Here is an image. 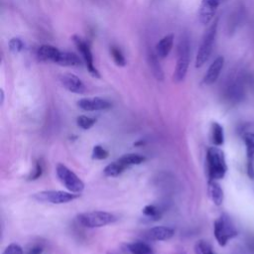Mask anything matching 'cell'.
<instances>
[{"label": "cell", "instance_id": "obj_20", "mask_svg": "<svg viewBox=\"0 0 254 254\" xmlns=\"http://www.w3.org/2000/svg\"><path fill=\"white\" fill-rule=\"evenodd\" d=\"M56 64L64 67H77L81 65V61L75 54L70 52H61Z\"/></svg>", "mask_w": 254, "mask_h": 254}, {"label": "cell", "instance_id": "obj_25", "mask_svg": "<svg viewBox=\"0 0 254 254\" xmlns=\"http://www.w3.org/2000/svg\"><path fill=\"white\" fill-rule=\"evenodd\" d=\"M143 215L150 220H158L162 217V211L155 205H148L142 210Z\"/></svg>", "mask_w": 254, "mask_h": 254}, {"label": "cell", "instance_id": "obj_33", "mask_svg": "<svg viewBox=\"0 0 254 254\" xmlns=\"http://www.w3.org/2000/svg\"><path fill=\"white\" fill-rule=\"evenodd\" d=\"M44 251V248L42 245L36 244L33 245L29 250H28V254H42Z\"/></svg>", "mask_w": 254, "mask_h": 254}, {"label": "cell", "instance_id": "obj_1", "mask_svg": "<svg viewBox=\"0 0 254 254\" xmlns=\"http://www.w3.org/2000/svg\"><path fill=\"white\" fill-rule=\"evenodd\" d=\"M207 167L210 180L218 181L224 178L227 172V166L224 153L218 146L210 147L208 149Z\"/></svg>", "mask_w": 254, "mask_h": 254}, {"label": "cell", "instance_id": "obj_14", "mask_svg": "<svg viewBox=\"0 0 254 254\" xmlns=\"http://www.w3.org/2000/svg\"><path fill=\"white\" fill-rule=\"evenodd\" d=\"M223 64H224V58L222 56H218L213 62V64L210 66V68L203 79V82L205 84H208V86L209 84H213L214 82H216L220 74L222 68H223Z\"/></svg>", "mask_w": 254, "mask_h": 254}, {"label": "cell", "instance_id": "obj_12", "mask_svg": "<svg viewBox=\"0 0 254 254\" xmlns=\"http://www.w3.org/2000/svg\"><path fill=\"white\" fill-rule=\"evenodd\" d=\"M219 4V0H202L199 9V19L204 25L209 24L214 18Z\"/></svg>", "mask_w": 254, "mask_h": 254}, {"label": "cell", "instance_id": "obj_26", "mask_svg": "<svg viewBox=\"0 0 254 254\" xmlns=\"http://www.w3.org/2000/svg\"><path fill=\"white\" fill-rule=\"evenodd\" d=\"M97 122V119L94 117L86 116V115H80L76 118V124L79 128L83 130H89L91 129Z\"/></svg>", "mask_w": 254, "mask_h": 254}, {"label": "cell", "instance_id": "obj_22", "mask_svg": "<svg viewBox=\"0 0 254 254\" xmlns=\"http://www.w3.org/2000/svg\"><path fill=\"white\" fill-rule=\"evenodd\" d=\"M127 250L131 254H153V250L149 244L143 241H135L126 245Z\"/></svg>", "mask_w": 254, "mask_h": 254}, {"label": "cell", "instance_id": "obj_16", "mask_svg": "<svg viewBox=\"0 0 254 254\" xmlns=\"http://www.w3.org/2000/svg\"><path fill=\"white\" fill-rule=\"evenodd\" d=\"M61 51L52 45H43L38 49L37 56L42 62H53L56 64Z\"/></svg>", "mask_w": 254, "mask_h": 254}, {"label": "cell", "instance_id": "obj_5", "mask_svg": "<svg viewBox=\"0 0 254 254\" xmlns=\"http://www.w3.org/2000/svg\"><path fill=\"white\" fill-rule=\"evenodd\" d=\"M218 20H216L206 31L196 58V68L203 67L210 59L216 41L218 31Z\"/></svg>", "mask_w": 254, "mask_h": 254}, {"label": "cell", "instance_id": "obj_10", "mask_svg": "<svg viewBox=\"0 0 254 254\" xmlns=\"http://www.w3.org/2000/svg\"><path fill=\"white\" fill-rule=\"evenodd\" d=\"M60 81L67 91L73 94L82 95L86 92V86H84V83L81 81V79L75 74L64 73L60 76Z\"/></svg>", "mask_w": 254, "mask_h": 254}, {"label": "cell", "instance_id": "obj_35", "mask_svg": "<svg viewBox=\"0 0 254 254\" xmlns=\"http://www.w3.org/2000/svg\"><path fill=\"white\" fill-rule=\"evenodd\" d=\"M250 80H251V82H252V84H253V87H254V74H252V75H251Z\"/></svg>", "mask_w": 254, "mask_h": 254}, {"label": "cell", "instance_id": "obj_8", "mask_svg": "<svg viewBox=\"0 0 254 254\" xmlns=\"http://www.w3.org/2000/svg\"><path fill=\"white\" fill-rule=\"evenodd\" d=\"M73 41L74 45L76 46L78 52L80 53V55L82 57V60H83L84 64H86L87 69H88L89 73H91V75L94 76V77L100 78L101 74H100L99 70L95 66L94 55H93V52L90 48V45L86 41L82 40L80 37H78L76 35L73 36Z\"/></svg>", "mask_w": 254, "mask_h": 254}, {"label": "cell", "instance_id": "obj_28", "mask_svg": "<svg viewBox=\"0 0 254 254\" xmlns=\"http://www.w3.org/2000/svg\"><path fill=\"white\" fill-rule=\"evenodd\" d=\"M110 54H111V57H112L113 61L115 62V64L117 66H119V67H125L126 66L125 57L123 56L120 49H118L117 47H111Z\"/></svg>", "mask_w": 254, "mask_h": 254}, {"label": "cell", "instance_id": "obj_32", "mask_svg": "<svg viewBox=\"0 0 254 254\" xmlns=\"http://www.w3.org/2000/svg\"><path fill=\"white\" fill-rule=\"evenodd\" d=\"M42 173H43V165H42V163L40 161H38L35 164V168H34L33 172L31 173L29 179L33 180V181L37 180V179H39L42 176Z\"/></svg>", "mask_w": 254, "mask_h": 254}, {"label": "cell", "instance_id": "obj_18", "mask_svg": "<svg viewBox=\"0 0 254 254\" xmlns=\"http://www.w3.org/2000/svg\"><path fill=\"white\" fill-rule=\"evenodd\" d=\"M208 192H209V196H210L211 200L213 201V203L216 206H221V204L223 203L224 195H223V191H222L220 185L217 181H213V180L209 181Z\"/></svg>", "mask_w": 254, "mask_h": 254}, {"label": "cell", "instance_id": "obj_31", "mask_svg": "<svg viewBox=\"0 0 254 254\" xmlns=\"http://www.w3.org/2000/svg\"><path fill=\"white\" fill-rule=\"evenodd\" d=\"M3 254H24V251L19 244L11 243L5 248Z\"/></svg>", "mask_w": 254, "mask_h": 254}, {"label": "cell", "instance_id": "obj_34", "mask_svg": "<svg viewBox=\"0 0 254 254\" xmlns=\"http://www.w3.org/2000/svg\"><path fill=\"white\" fill-rule=\"evenodd\" d=\"M0 96H1V101H0V104L3 105V102H4V92H3V90L0 91Z\"/></svg>", "mask_w": 254, "mask_h": 254}, {"label": "cell", "instance_id": "obj_3", "mask_svg": "<svg viewBox=\"0 0 254 254\" xmlns=\"http://www.w3.org/2000/svg\"><path fill=\"white\" fill-rule=\"evenodd\" d=\"M77 222L87 228H99L117 221V217L111 213L104 211H94L79 214L76 217Z\"/></svg>", "mask_w": 254, "mask_h": 254}, {"label": "cell", "instance_id": "obj_13", "mask_svg": "<svg viewBox=\"0 0 254 254\" xmlns=\"http://www.w3.org/2000/svg\"><path fill=\"white\" fill-rule=\"evenodd\" d=\"M244 143L247 155V175L254 180V133L245 134Z\"/></svg>", "mask_w": 254, "mask_h": 254}, {"label": "cell", "instance_id": "obj_6", "mask_svg": "<svg viewBox=\"0 0 254 254\" xmlns=\"http://www.w3.org/2000/svg\"><path fill=\"white\" fill-rule=\"evenodd\" d=\"M56 174L60 182L69 192L80 194L84 190V183L66 165L59 163L56 166Z\"/></svg>", "mask_w": 254, "mask_h": 254}, {"label": "cell", "instance_id": "obj_19", "mask_svg": "<svg viewBox=\"0 0 254 254\" xmlns=\"http://www.w3.org/2000/svg\"><path fill=\"white\" fill-rule=\"evenodd\" d=\"M225 97L230 102H239L243 97L242 83L238 80L232 81L225 90Z\"/></svg>", "mask_w": 254, "mask_h": 254}, {"label": "cell", "instance_id": "obj_27", "mask_svg": "<svg viewBox=\"0 0 254 254\" xmlns=\"http://www.w3.org/2000/svg\"><path fill=\"white\" fill-rule=\"evenodd\" d=\"M196 254H215L211 244L205 240H200L195 245Z\"/></svg>", "mask_w": 254, "mask_h": 254}, {"label": "cell", "instance_id": "obj_24", "mask_svg": "<svg viewBox=\"0 0 254 254\" xmlns=\"http://www.w3.org/2000/svg\"><path fill=\"white\" fill-rule=\"evenodd\" d=\"M118 160L129 168L131 166L140 165V164L144 163L146 158L144 156H142V155H139V154L129 153V154H125V155L121 156L120 158H118Z\"/></svg>", "mask_w": 254, "mask_h": 254}, {"label": "cell", "instance_id": "obj_17", "mask_svg": "<svg viewBox=\"0 0 254 254\" xmlns=\"http://www.w3.org/2000/svg\"><path fill=\"white\" fill-rule=\"evenodd\" d=\"M147 59H148V65L150 68L151 73H153V75L155 76L156 79L158 80H163L164 79V73H163V69L160 65L159 62V57L157 56L155 50H148V54H147Z\"/></svg>", "mask_w": 254, "mask_h": 254}, {"label": "cell", "instance_id": "obj_2", "mask_svg": "<svg viewBox=\"0 0 254 254\" xmlns=\"http://www.w3.org/2000/svg\"><path fill=\"white\" fill-rule=\"evenodd\" d=\"M190 56H191L190 38L187 34H184L181 37L178 45L177 65L173 74L174 81L181 82L185 79L188 73L189 65H190Z\"/></svg>", "mask_w": 254, "mask_h": 254}, {"label": "cell", "instance_id": "obj_11", "mask_svg": "<svg viewBox=\"0 0 254 254\" xmlns=\"http://www.w3.org/2000/svg\"><path fill=\"white\" fill-rule=\"evenodd\" d=\"M175 235V229L169 226H154L144 232V237L151 241H165Z\"/></svg>", "mask_w": 254, "mask_h": 254}, {"label": "cell", "instance_id": "obj_15", "mask_svg": "<svg viewBox=\"0 0 254 254\" xmlns=\"http://www.w3.org/2000/svg\"><path fill=\"white\" fill-rule=\"evenodd\" d=\"M174 45V35L168 34L163 37L155 46V52L160 59H165L171 53Z\"/></svg>", "mask_w": 254, "mask_h": 254}, {"label": "cell", "instance_id": "obj_29", "mask_svg": "<svg viewBox=\"0 0 254 254\" xmlns=\"http://www.w3.org/2000/svg\"><path fill=\"white\" fill-rule=\"evenodd\" d=\"M109 151L102 145H96L93 149L92 158L95 160H106L109 157Z\"/></svg>", "mask_w": 254, "mask_h": 254}, {"label": "cell", "instance_id": "obj_23", "mask_svg": "<svg viewBox=\"0 0 254 254\" xmlns=\"http://www.w3.org/2000/svg\"><path fill=\"white\" fill-rule=\"evenodd\" d=\"M211 138H212V142L215 146H221L224 142V133H223V128L222 126L218 123V122H214L212 124V128H211Z\"/></svg>", "mask_w": 254, "mask_h": 254}, {"label": "cell", "instance_id": "obj_9", "mask_svg": "<svg viewBox=\"0 0 254 254\" xmlns=\"http://www.w3.org/2000/svg\"><path fill=\"white\" fill-rule=\"evenodd\" d=\"M76 105L84 111H101L111 108V104L102 98H84L79 100Z\"/></svg>", "mask_w": 254, "mask_h": 254}, {"label": "cell", "instance_id": "obj_4", "mask_svg": "<svg viewBox=\"0 0 254 254\" xmlns=\"http://www.w3.org/2000/svg\"><path fill=\"white\" fill-rule=\"evenodd\" d=\"M214 234L218 243L222 247L225 246L230 239L237 236V229L226 214H222L215 221Z\"/></svg>", "mask_w": 254, "mask_h": 254}, {"label": "cell", "instance_id": "obj_21", "mask_svg": "<svg viewBox=\"0 0 254 254\" xmlns=\"http://www.w3.org/2000/svg\"><path fill=\"white\" fill-rule=\"evenodd\" d=\"M128 169V167L126 165H124L123 163H121L118 159L110 164H109L104 170V173L107 177H111V178H115L120 176L123 172H125Z\"/></svg>", "mask_w": 254, "mask_h": 254}, {"label": "cell", "instance_id": "obj_7", "mask_svg": "<svg viewBox=\"0 0 254 254\" xmlns=\"http://www.w3.org/2000/svg\"><path fill=\"white\" fill-rule=\"evenodd\" d=\"M80 194H74L72 192L65 191H42L33 196L34 200L39 203H48L53 205H63L68 204L73 201L77 200Z\"/></svg>", "mask_w": 254, "mask_h": 254}, {"label": "cell", "instance_id": "obj_30", "mask_svg": "<svg viewBox=\"0 0 254 254\" xmlns=\"http://www.w3.org/2000/svg\"><path fill=\"white\" fill-rule=\"evenodd\" d=\"M8 46H9V50L13 54H19L24 49V43L20 38H12L9 41Z\"/></svg>", "mask_w": 254, "mask_h": 254}]
</instances>
